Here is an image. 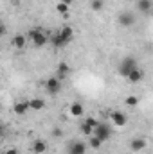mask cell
I'll return each mask as SVG.
<instances>
[{
    "label": "cell",
    "instance_id": "3",
    "mask_svg": "<svg viewBox=\"0 0 153 154\" xmlns=\"http://www.w3.org/2000/svg\"><path fill=\"white\" fill-rule=\"evenodd\" d=\"M133 68H137V59L135 57H132V56H128V57H124L121 63H119V75L122 77H128V74L133 70Z\"/></svg>",
    "mask_w": 153,
    "mask_h": 154
},
{
    "label": "cell",
    "instance_id": "16",
    "mask_svg": "<svg viewBox=\"0 0 153 154\" xmlns=\"http://www.w3.org/2000/svg\"><path fill=\"white\" fill-rule=\"evenodd\" d=\"M137 9L144 14H150L153 9V2L151 0H137Z\"/></svg>",
    "mask_w": 153,
    "mask_h": 154
},
{
    "label": "cell",
    "instance_id": "18",
    "mask_svg": "<svg viewBox=\"0 0 153 154\" xmlns=\"http://www.w3.org/2000/svg\"><path fill=\"white\" fill-rule=\"evenodd\" d=\"M34 154H43L47 151V143L43 142V140H34L33 142V149H31Z\"/></svg>",
    "mask_w": 153,
    "mask_h": 154
},
{
    "label": "cell",
    "instance_id": "28",
    "mask_svg": "<svg viewBox=\"0 0 153 154\" xmlns=\"http://www.w3.org/2000/svg\"><path fill=\"white\" fill-rule=\"evenodd\" d=\"M61 2H63V4H67L69 7H70V4H72V0H61Z\"/></svg>",
    "mask_w": 153,
    "mask_h": 154
},
{
    "label": "cell",
    "instance_id": "15",
    "mask_svg": "<svg viewBox=\"0 0 153 154\" xmlns=\"http://www.w3.org/2000/svg\"><path fill=\"white\" fill-rule=\"evenodd\" d=\"M58 34L65 39L67 43H70V41H72V38H74V29H72L70 25H63V27L60 29V32H58Z\"/></svg>",
    "mask_w": 153,
    "mask_h": 154
},
{
    "label": "cell",
    "instance_id": "2",
    "mask_svg": "<svg viewBox=\"0 0 153 154\" xmlns=\"http://www.w3.org/2000/svg\"><path fill=\"white\" fill-rule=\"evenodd\" d=\"M27 38H31L33 45H34L36 48H41V47H45V45L49 43V36H47L41 29H33V31H29V32H27Z\"/></svg>",
    "mask_w": 153,
    "mask_h": 154
},
{
    "label": "cell",
    "instance_id": "17",
    "mask_svg": "<svg viewBox=\"0 0 153 154\" xmlns=\"http://www.w3.org/2000/svg\"><path fill=\"white\" fill-rule=\"evenodd\" d=\"M43 108H45V100H43V99L36 97V99H31V100H29V109H34V111H41Z\"/></svg>",
    "mask_w": 153,
    "mask_h": 154
},
{
    "label": "cell",
    "instance_id": "24",
    "mask_svg": "<svg viewBox=\"0 0 153 154\" xmlns=\"http://www.w3.org/2000/svg\"><path fill=\"white\" fill-rule=\"evenodd\" d=\"M83 122H85L86 125H90L92 129H94V127H96V125L99 124V120H96L94 116H85V118H83Z\"/></svg>",
    "mask_w": 153,
    "mask_h": 154
},
{
    "label": "cell",
    "instance_id": "12",
    "mask_svg": "<svg viewBox=\"0 0 153 154\" xmlns=\"http://www.w3.org/2000/svg\"><path fill=\"white\" fill-rule=\"evenodd\" d=\"M69 113L74 116V118H81V116L85 115V108H83L81 102H72L70 108H69Z\"/></svg>",
    "mask_w": 153,
    "mask_h": 154
},
{
    "label": "cell",
    "instance_id": "25",
    "mask_svg": "<svg viewBox=\"0 0 153 154\" xmlns=\"http://www.w3.org/2000/svg\"><path fill=\"white\" fill-rule=\"evenodd\" d=\"M50 134H52L54 138H61V136H63V131H61L60 127H54V129L50 131Z\"/></svg>",
    "mask_w": 153,
    "mask_h": 154
},
{
    "label": "cell",
    "instance_id": "6",
    "mask_svg": "<svg viewBox=\"0 0 153 154\" xmlns=\"http://www.w3.org/2000/svg\"><path fill=\"white\" fill-rule=\"evenodd\" d=\"M110 120H112V124L117 125V127H124V125H126V122H128V116L124 115L122 111L114 109V111H110Z\"/></svg>",
    "mask_w": 153,
    "mask_h": 154
},
{
    "label": "cell",
    "instance_id": "19",
    "mask_svg": "<svg viewBox=\"0 0 153 154\" xmlns=\"http://www.w3.org/2000/svg\"><path fill=\"white\" fill-rule=\"evenodd\" d=\"M88 145H90L92 149H96V151H97V149H101L103 142H101L97 136H94V134H92V136H88Z\"/></svg>",
    "mask_w": 153,
    "mask_h": 154
},
{
    "label": "cell",
    "instance_id": "9",
    "mask_svg": "<svg viewBox=\"0 0 153 154\" xmlns=\"http://www.w3.org/2000/svg\"><path fill=\"white\" fill-rule=\"evenodd\" d=\"M146 145H148L146 138H141V136H137V138H133V140L130 142V149H132L133 152H141V151H144Z\"/></svg>",
    "mask_w": 153,
    "mask_h": 154
},
{
    "label": "cell",
    "instance_id": "14",
    "mask_svg": "<svg viewBox=\"0 0 153 154\" xmlns=\"http://www.w3.org/2000/svg\"><path fill=\"white\" fill-rule=\"evenodd\" d=\"M49 41H50V45H52V48H58V50H60V48H63V47H67V45H69V43H67V41H65V39L61 38V36H60V34H58V32H56V34H52V36H50V38H49Z\"/></svg>",
    "mask_w": 153,
    "mask_h": 154
},
{
    "label": "cell",
    "instance_id": "10",
    "mask_svg": "<svg viewBox=\"0 0 153 154\" xmlns=\"http://www.w3.org/2000/svg\"><path fill=\"white\" fill-rule=\"evenodd\" d=\"M13 111L20 116L25 115V113L29 111V100H18V102H15V104H13Z\"/></svg>",
    "mask_w": 153,
    "mask_h": 154
},
{
    "label": "cell",
    "instance_id": "21",
    "mask_svg": "<svg viewBox=\"0 0 153 154\" xmlns=\"http://www.w3.org/2000/svg\"><path fill=\"white\" fill-rule=\"evenodd\" d=\"M56 11H58L60 14H63L65 18L69 16V5H67V4H63V2H58V4H56Z\"/></svg>",
    "mask_w": 153,
    "mask_h": 154
},
{
    "label": "cell",
    "instance_id": "1",
    "mask_svg": "<svg viewBox=\"0 0 153 154\" xmlns=\"http://www.w3.org/2000/svg\"><path fill=\"white\" fill-rule=\"evenodd\" d=\"M92 134L97 136V138L105 143V142H108V140L112 138L114 131H112V125H110V124H106V122H99V124L94 127V133H92Z\"/></svg>",
    "mask_w": 153,
    "mask_h": 154
},
{
    "label": "cell",
    "instance_id": "26",
    "mask_svg": "<svg viewBox=\"0 0 153 154\" xmlns=\"http://www.w3.org/2000/svg\"><path fill=\"white\" fill-rule=\"evenodd\" d=\"M4 154H20V152H18V149H15V147H9V149H7Z\"/></svg>",
    "mask_w": 153,
    "mask_h": 154
},
{
    "label": "cell",
    "instance_id": "4",
    "mask_svg": "<svg viewBox=\"0 0 153 154\" xmlns=\"http://www.w3.org/2000/svg\"><path fill=\"white\" fill-rule=\"evenodd\" d=\"M45 90L50 93V95H58L60 91H61V81L58 79V77H49L47 81H45Z\"/></svg>",
    "mask_w": 153,
    "mask_h": 154
},
{
    "label": "cell",
    "instance_id": "5",
    "mask_svg": "<svg viewBox=\"0 0 153 154\" xmlns=\"http://www.w3.org/2000/svg\"><path fill=\"white\" fill-rule=\"evenodd\" d=\"M86 152V145L81 140H72L67 145V154H85Z\"/></svg>",
    "mask_w": 153,
    "mask_h": 154
},
{
    "label": "cell",
    "instance_id": "20",
    "mask_svg": "<svg viewBox=\"0 0 153 154\" xmlns=\"http://www.w3.org/2000/svg\"><path fill=\"white\" fill-rule=\"evenodd\" d=\"M137 104H139V97H135V95H128L124 99V106H128V108H135Z\"/></svg>",
    "mask_w": 153,
    "mask_h": 154
},
{
    "label": "cell",
    "instance_id": "30",
    "mask_svg": "<svg viewBox=\"0 0 153 154\" xmlns=\"http://www.w3.org/2000/svg\"><path fill=\"white\" fill-rule=\"evenodd\" d=\"M0 111H2V108H0Z\"/></svg>",
    "mask_w": 153,
    "mask_h": 154
},
{
    "label": "cell",
    "instance_id": "11",
    "mask_svg": "<svg viewBox=\"0 0 153 154\" xmlns=\"http://www.w3.org/2000/svg\"><path fill=\"white\" fill-rule=\"evenodd\" d=\"M126 79H128L132 84H137V82H141V81L144 79V72H142V70L137 66V68H133V70L128 74V77H126Z\"/></svg>",
    "mask_w": 153,
    "mask_h": 154
},
{
    "label": "cell",
    "instance_id": "8",
    "mask_svg": "<svg viewBox=\"0 0 153 154\" xmlns=\"http://www.w3.org/2000/svg\"><path fill=\"white\" fill-rule=\"evenodd\" d=\"M11 45H13L16 50H24V48H25V45H27V36H25V34H22V32L15 34L13 39H11Z\"/></svg>",
    "mask_w": 153,
    "mask_h": 154
},
{
    "label": "cell",
    "instance_id": "27",
    "mask_svg": "<svg viewBox=\"0 0 153 154\" xmlns=\"http://www.w3.org/2000/svg\"><path fill=\"white\" fill-rule=\"evenodd\" d=\"M7 32V29H5V25L4 23H0V38H4V34Z\"/></svg>",
    "mask_w": 153,
    "mask_h": 154
},
{
    "label": "cell",
    "instance_id": "22",
    "mask_svg": "<svg viewBox=\"0 0 153 154\" xmlns=\"http://www.w3.org/2000/svg\"><path fill=\"white\" fill-rule=\"evenodd\" d=\"M79 131H81V134H83V136H86V138H88V136H92V133H94V129H92L90 125H86L85 122H81Z\"/></svg>",
    "mask_w": 153,
    "mask_h": 154
},
{
    "label": "cell",
    "instance_id": "7",
    "mask_svg": "<svg viewBox=\"0 0 153 154\" xmlns=\"http://www.w3.org/2000/svg\"><path fill=\"white\" fill-rule=\"evenodd\" d=\"M117 20H119V25L121 27H132L135 23V14L133 13H121Z\"/></svg>",
    "mask_w": 153,
    "mask_h": 154
},
{
    "label": "cell",
    "instance_id": "23",
    "mask_svg": "<svg viewBox=\"0 0 153 154\" xmlns=\"http://www.w3.org/2000/svg\"><path fill=\"white\" fill-rule=\"evenodd\" d=\"M105 7V0H92L90 2V9L92 11H101Z\"/></svg>",
    "mask_w": 153,
    "mask_h": 154
},
{
    "label": "cell",
    "instance_id": "29",
    "mask_svg": "<svg viewBox=\"0 0 153 154\" xmlns=\"http://www.w3.org/2000/svg\"><path fill=\"white\" fill-rule=\"evenodd\" d=\"M2 136H4V129H2V125H0V140H2Z\"/></svg>",
    "mask_w": 153,
    "mask_h": 154
},
{
    "label": "cell",
    "instance_id": "13",
    "mask_svg": "<svg viewBox=\"0 0 153 154\" xmlns=\"http://www.w3.org/2000/svg\"><path fill=\"white\" fill-rule=\"evenodd\" d=\"M70 74V66L67 65V63H60L58 65V70H56V77L60 79V81H65L67 77Z\"/></svg>",
    "mask_w": 153,
    "mask_h": 154
}]
</instances>
